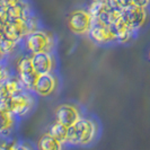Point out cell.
Segmentation results:
<instances>
[{
    "instance_id": "1",
    "label": "cell",
    "mask_w": 150,
    "mask_h": 150,
    "mask_svg": "<svg viewBox=\"0 0 150 150\" xmlns=\"http://www.w3.org/2000/svg\"><path fill=\"white\" fill-rule=\"evenodd\" d=\"M100 125L94 116L83 115L68 130L67 146L69 147H89L98 140Z\"/></svg>"
},
{
    "instance_id": "2",
    "label": "cell",
    "mask_w": 150,
    "mask_h": 150,
    "mask_svg": "<svg viewBox=\"0 0 150 150\" xmlns=\"http://www.w3.org/2000/svg\"><path fill=\"white\" fill-rule=\"evenodd\" d=\"M58 44V40L52 32L44 28H40L28 34L22 42L23 52L27 54L36 53H54Z\"/></svg>"
},
{
    "instance_id": "3",
    "label": "cell",
    "mask_w": 150,
    "mask_h": 150,
    "mask_svg": "<svg viewBox=\"0 0 150 150\" xmlns=\"http://www.w3.org/2000/svg\"><path fill=\"white\" fill-rule=\"evenodd\" d=\"M41 28V22L35 14L26 19H15L1 23V35L22 43L28 34Z\"/></svg>"
},
{
    "instance_id": "4",
    "label": "cell",
    "mask_w": 150,
    "mask_h": 150,
    "mask_svg": "<svg viewBox=\"0 0 150 150\" xmlns=\"http://www.w3.org/2000/svg\"><path fill=\"white\" fill-rule=\"evenodd\" d=\"M36 107V95L25 89L6 100H0V110H7L22 120L30 115Z\"/></svg>"
},
{
    "instance_id": "5",
    "label": "cell",
    "mask_w": 150,
    "mask_h": 150,
    "mask_svg": "<svg viewBox=\"0 0 150 150\" xmlns=\"http://www.w3.org/2000/svg\"><path fill=\"white\" fill-rule=\"evenodd\" d=\"M94 17L87 7H78L72 9L67 18L69 30L78 36H88L94 25Z\"/></svg>"
},
{
    "instance_id": "6",
    "label": "cell",
    "mask_w": 150,
    "mask_h": 150,
    "mask_svg": "<svg viewBox=\"0 0 150 150\" xmlns=\"http://www.w3.org/2000/svg\"><path fill=\"white\" fill-rule=\"evenodd\" d=\"M14 71H15V75L19 78V80L24 85V87L27 90L33 91L40 75L34 69L30 54L25 52L23 54H17Z\"/></svg>"
},
{
    "instance_id": "7",
    "label": "cell",
    "mask_w": 150,
    "mask_h": 150,
    "mask_svg": "<svg viewBox=\"0 0 150 150\" xmlns=\"http://www.w3.org/2000/svg\"><path fill=\"white\" fill-rule=\"evenodd\" d=\"M53 115H54L55 122L60 123L67 128H70L77 121L80 120L85 114H83L81 106H79L76 103L66 102V103H60L55 106L53 111Z\"/></svg>"
},
{
    "instance_id": "8",
    "label": "cell",
    "mask_w": 150,
    "mask_h": 150,
    "mask_svg": "<svg viewBox=\"0 0 150 150\" xmlns=\"http://www.w3.org/2000/svg\"><path fill=\"white\" fill-rule=\"evenodd\" d=\"M60 88V78L55 72L40 75L33 93L38 97L47 98L53 96Z\"/></svg>"
},
{
    "instance_id": "9",
    "label": "cell",
    "mask_w": 150,
    "mask_h": 150,
    "mask_svg": "<svg viewBox=\"0 0 150 150\" xmlns=\"http://www.w3.org/2000/svg\"><path fill=\"white\" fill-rule=\"evenodd\" d=\"M122 11L130 26L135 32H139L142 27H144V25L149 21L150 13L148 7H141L134 4H131L128 7L122 9Z\"/></svg>"
},
{
    "instance_id": "10",
    "label": "cell",
    "mask_w": 150,
    "mask_h": 150,
    "mask_svg": "<svg viewBox=\"0 0 150 150\" xmlns=\"http://www.w3.org/2000/svg\"><path fill=\"white\" fill-rule=\"evenodd\" d=\"M89 38L98 45H110L117 43V34L112 25L100 22H94L93 28L89 33Z\"/></svg>"
},
{
    "instance_id": "11",
    "label": "cell",
    "mask_w": 150,
    "mask_h": 150,
    "mask_svg": "<svg viewBox=\"0 0 150 150\" xmlns=\"http://www.w3.org/2000/svg\"><path fill=\"white\" fill-rule=\"evenodd\" d=\"M35 14L33 7L28 0H24L23 2L13 6V7H0V21L5 23L7 21L15 19H26Z\"/></svg>"
},
{
    "instance_id": "12",
    "label": "cell",
    "mask_w": 150,
    "mask_h": 150,
    "mask_svg": "<svg viewBox=\"0 0 150 150\" xmlns=\"http://www.w3.org/2000/svg\"><path fill=\"white\" fill-rule=\"evenodd\" d=\"M32 62L38 75L52 74L57 70V57L54 53H36L32 54Z\"/></svg>"
},
{
    "instance_id": "13",
    "label": "cell",
    "mask_w": 150,
    "mask_h": 150,
    "mask_svg": "<svg viewBox=\"0 0 150 150\" xmlns=\"http://www.w3.org/2000/svg\"><path fill=\"white\" fill-rule=\"evenodd\" d=\"M26 89L17 76H13L0 83V100H6Z\"/></svg>"
},
{
    "instance_id": "14",
    "label": "cell",
    "mask_w": 150,
    "mask_h": 150,
    "mask_svg": "<svg viewBox=\"0 0 150 150\" xmlns=\"http://www.w3.org/2000/svg\"><path fill=\"white\" fill-rule=\"evenodd\" d=\"M0 115H1V127H0V132L2 139H8L11 138V134L15 132L18 125L19 119L15 114L7 111V110H0Z\"/></svg>"
},
{
    "instance_id": "15",
    "label": "cell",
    "mask_w": 150,
    "mask_h": 150,
    "mask_svg": "<svg viewBox=\"0 0 150 150\" xmlns=\"http://www.w3.org/2000/svg\"><path fill=\"white\" fill-rule=\"evenodd\" d=\"M35 147L36 150H66L67 144L46 131L38 137Z\"/></svg>"
},
{
    "instance_id": "16",
    "label": "cell",
    "mask_w": 150,
    "mask_h": 150,
    "mask_svg": "<svg viewBox=\"0 0 150 150\" xmlns=\"http://www.w3.org/2000/svg\"><path fill=\"white\" fill-rule=\"evenodd\" d=\"M0 46H1V60L2 61H6V58H11L13 55L18 54L19 52L18 50H23L22 43L9 40L2 35L0 40Z\"/></svg>"
},
{
    "instance_id": "17",
    "label": "cell",
    "mask_w": 150,
    "mask_h": 150,
    "mask_svg": "<svg viewBox=\"0 0 150 150\" xmlns=\"http://www.w3.org/2000/svg\"><path fill=\"white\" fill-rule=\"evenodd\" d=\"M68 130H69V128L62 125V124L55 122V121L53 123H51V125L47 129V131L53 137H55L57 139H59L60 141H62V142L66 143V144H67V140H68Z\"/></svg>"
},
{
    "instance_id": "18",
    "label": "cell",
    "mask_w": 150,
    "mask_h": 150,
    "mask_svg": "<svg viewBox=\"0 0 150 150\" xmlns=\"http://www.w3.org/2000/svg\"><path fill=\"white\" fill-rule=\"evenodd\" d=\"M14 150H36V147H34L32 143L27 142V141H23V140L16 139Z\"/></svg>"
},
{
    "instance_id": "19",
    "label": "cell",
    "mask_w": 150,
    "mask_h": 150,
    "mask_svg": "<svg viewBox=\"0 0 150 150\" xmlns=\"http://www.w3.org/2000/svg\"><path fill=\"white\" fill-rule=\"evenodd\" d=\"M16 139L8 138V139H2V142L0 146V150H14L15 147Z\"/></svg>"
},
{
    "instance_id": "20",
    "label": "cell",
    "mask_w": 150,
    "mask_h": 150,
    "mask_svg": "<svg viewBox=\"0 0 150 150\" xmlns=\"http://www.w3.org/2000/svg\"><path fill=\"white\" fill-rule=\"evenodd\" d=\"M24 0H0V7H13V6H16L18 4L23 2Z\"/></svg>"
},
{
    "instance_id": "21",
    "label": "cell",
    "mask_w": 150,
    "mask_h": 150,
    "mask_svg": "<svg viewBox=\"0 0 150 150\" xmlns=\"http://www.w3.org/2000/svg\"><path fill=\"white\" fill-rule=\"evenodd\" d=\"M148 57H149V60H150V49H149V53H148Z\"/></svg>"
},
{
    "instance_id": "22",
    "label": "cell",
    "mask_w": 150,
    "mask_h": 150,
    "mask_svg": "<svg viewBox=\"0 0 150 150\" xmlns=\"http://www.w3.org/2000/svg\"><path fill=\"white\" fill-rule=\"evenodd\" d=\"M102 1H110V0H102Z\"/></svg>"
}]
</instances>
